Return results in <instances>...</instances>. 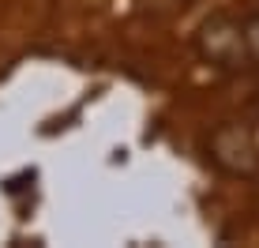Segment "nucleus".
I'll return each mask as SVG.
<instances>
[{
  "label": "nucleus",
  "instance_id": "f257e3e1",
  "mask_svg": "<svg viewBox=\"0 0 259 248\" xmlns=\"http://www.w3.org/2000/svg\"><path fill=\"white\" fill-rule=\"evenodd\" d=\"M207 158L226 177H237V181L259 177V139L252 136V128H244V124H237V120H226V124H218V128L210 132Z\"/></svg>",
  "mask_w": 259,
  "mask_h": 248
},
{
  "label": "nucleus",
  "instance_id": "f03ea898",
  "mask_svg": "<svg viewBox=\"0 0 259 248\" xmlns=\"http://www.w3.org/2000/svg\"><path fill=\"white\" fill-rule=\"evenodd\" d=\"M195 49L199 57L214 68L233 72L248 60V38H244V23L233 15H210L195 34Z\"/></svg>",
  "mask_w": 259,
  "mask_h": 248
},
{
  "label": "nucleus",
  "instance_id": "7ed1b4c3",
  "mask_svg": "<svg viewBox=\"0 0 259 248\" xmlns=\"http://www.w3.org/2000/svg\"><path fill=\"white\" fill-rule=\"evenodd\" d=\"M244 38H248V60H259V12L244 23Z\"/></svg>",
  "mask_w": 259,
  "mask_h": 248
}]
</instances>
